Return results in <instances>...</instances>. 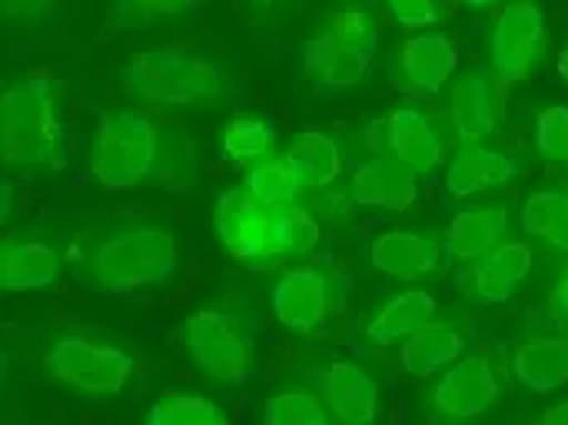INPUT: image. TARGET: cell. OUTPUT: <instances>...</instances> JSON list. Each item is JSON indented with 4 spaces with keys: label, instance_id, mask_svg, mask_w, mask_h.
<instances>
[{
    "label": "cell",
    "instance_id": "27",
    "mask_svg": "<svg viewBox=\"0 0 568 425\" xmlns=\"http://www.w3.org/2000/svg\"><path fill=\"white\" fill-rule=\"evenodd\" d=\"M273 136H276V127L270 120H263V117H233L223 127L220 146H223L230 163L243 166V163L270 156Z\"/></svg>",
    "mask_w": 568,
    "mask_h": 425
},
{
    "label": "cell",
    "instance_id": "23",
    "mask_svg": "<svg viewBox=\"0 0 568 425\" xmlns=\"http://www.w3.org/2000/svg\"><path fill=\"white\" fill-rule=\"evenodd\" d=\"M513 373L536 396L562 389L568 386V340L542 336L526 343L513 360Z\"/></svg>",
    "mask_w": 568,
    "mask_h": 425
},
{
    "label": "cell",
    "instance_id": "13",
    "mask_svg": "<svg viewBox=\"0 0 568 425\" xmlns=\"http://www.w3.org/2000/svg\"><path fill=\"white\" fill-rule=\"evenodd\" d=\"M349 193L359 206L376 210H409L419 200V176L396 156L376 153L363 166H356Z\"/></svg>",
    "mask_w": 568,
    "mask_h": 425
},
{
    "label": "cell",
    "instance_id": "20",
    "mask_svg": "<svg viewBox=\"0 0 568 425\" xmlns=\"http://www.w3.org/2000/svg\"><path fill=\"white\" fill-rule=\"evenodd\" d=\"M323 393H326L333 416L343 423H373L379 413V389L373 376L356 363H346V360L333 363L326 370Z\"/></svg>",
    "mask_w": 568,
    "mask_h": 425
},
{
    "label": "cell",
    "instance_id": "4",
    "mask_svg": "<svg viewBox=\"0 0 568 425\" xmlns=\"http://www.w3.org/2000/svg\"><path fill=\"white\" fill-rule=\"evenodd\" d=\"M180 266V250L170 230L120 226L90 246L80 273L90 286L106 293H133L166 280Z\"/></svg>",
    "mask_w": 568,
    "mask_h": 425
},
{
    "label": "cell",
    "instance_id": "10",
    "mask_svg": "<svg viewBox=\"0 0 568 425\" xmlns=\"http://www.w3.org/2000/svg\"><path fill=\"white\" fill-rule=\"evenodd\" d=\"M506 110V83L493 67H473L449 93V120L463 143H483L496 133Z\"/></svg>",
    "mask_w": 568,
    "mask_h": 425
},
{
    "label": "cell",
    "instance_id": "7",
    "mask_svg": "<svg viewBox=\"0 0 568 425\" xmlns=\"http://www.w3.org/2000/svg\"><path fill=\"white\" fill-rule=\"evenodd\" d=\"M43 370L53 383H63L77 393L120 396L126 389L136 363L130 353H123L116 346L93 343L87 336H63L47 350Z\"/></svg>",
    "mask_w": 568,
    "mask_h": 425
},
{
    "label": "cell",
    "instance_id": "1",
    "mask_svg": "<svg viewBox=\"0 0 568 425\" xmlns=\"http://www.w3.org/2000/svg\"><path fill=\"white\" fill-rule=\"evenodd\" d=\"M216 236L240 263L306 256L320 243V223L296 203H263L246 186H230L216 200Z\"/></svg>",
    "mask_w": 568,
    "mask_h": 425
},
{
    "label": "cell",
    "instance_id": "15",
    "mask_svg": "<svg viewBox=\"0 0 568 425\" xmlns=\"http://www.w3.org/2000/svg\"><path fill=\"white\" fill-rule=\"evenodd\" d=\"M383 143L396 160H403L416 176H429L443 163V140L433 120L416 107H399L389 120H383Z\"/></svg>",
    "mask_w": 568,
    "mask_h": 425
},
{
    "label": "cell",
    "instance_id": "2",
    "mask_svg": "<svg viewBox=\"0 0 568 425\" xmlns=\"http://www.w3.org/2000/svg\"><path fill=\"white\" fill-rule=\"evenodd\" d=\"M0 153L13 170H60L70 160L67 127L53 107V77L30 70L0 97Z\"/></svg>",
    "mask_w": 568,
    "mask_h": 425
},
{
    "label": "cell",
    "instance_id": "22",
    "mask_svg": "<svg viewBox=\"0 0 568 425\" xmlns=\"http://www.w3.org/2000/svg\"><path fill=\"white\" fill-rule=\"evenodd\" d=\"M60 253L47 243H3L0 250V286L7 293L43 290L60 276Z\"/></svg>",
    "mask_w": 568,
    "mask_h": 425
},
{
    "label": "cell",
    "instance_id": "25",
    "mask_svg": "<svg viewBox=\"0 0 568 425\" xmlns=\"http://www.w3.org/2000/svg\"><path fill=\"white\" fill-rule=\"evenodd\" d=\"M303 190H320V186H329L339 170H343V156H339V146L333 136L326 133H303L290 143L286 150Z\"/></svg>",
    "mask_w": 568,
    "mask_h": 425
},
{
    "label": "cell",
    "instance_id": "36",
    "mask_svg": "<svg viewBox=\"0 0 568 425\" xmlns=\"http://www.w3.org/2000/svg\"><path fill=\"white\" fill-rule=\"evenodd\" d=\"M539 423L542 425H568V403H559V406L546 409V413L539 416Z\"/></svg>",
    "mask_w": 568,
    "mask_h": 425
},
{
    "label": "cell",
    "instance_id": "39",
    "mask_svg": "<svg viewBox=\"0 0 568 425\" xmlns=\"http://www.w3.org/2000/svg\"><path fill=\"white\" fill-rule=\"evenodd\" d=\"M246 3H250V7H273L276 0H246Z\"/></svg>",
    "mask_w": 568,
    "mask_h": 425
},
{
    "label": "cell",
    "instance_id": "34",
    "mask_svg": "<svg viewBox=\"0 0 568 425\" xmlns=\"http://www.w3.org/2000/svg\"><path fill=\"white\" fill-rule=\"evenodd\" d=\"M150 7L156 17H163V13H186L196 7V0H150Z\"/></svg>",
    "mask_w": 568,
    "mask_h": 425
},
{
    "label": "cell",
    "instance_id": "17",
    "mask_svg": "<svg viewBox=\"0 0 568 425\" xmlns=\"http://www.w3.org/2000/svg\"><path fill=\"white\" fill-rule=\"evenodd\" d=\"M459 67V43L443 30H423L403 43V73L416 93H439Z\"/></svg>",
    "mask_w": 568,
    "mask_h": 425
},
{
    "label": "cell",
    "instance_id": "26",
    "mask_svg": "<svg viewBox=\"0 0 568 425\" xmlns=\"http://www.w3.org/2000/svg\"><path fill=\"white\" fill-rule=\"evenodd\" d=\"M523 230L529 236L549 240L552 246L568 250V193L539 190L523 206Z\"/></svg>",
    "mask_w": 568,
    "mask_h": 425
},
{
    "label": "cell",
    "instance_id": "12",
    "mask_svg": "<svg viewBox=\"0 0 568 425\" xmlns=\"http://www.w3.org/2000/svg\"><path fill=\"white\" fill-rule=\"evenodd\" d=\"M499 399L493 363L483 356L456 360L433 389V406L446 419H476Z\"/></svg>",
    "mask_w": 568,
    "mask_h": 425
},
{
    "label": "cell",
    "instance_id": "6",
    "mask_svg": "<svg viewBox=\"0 0 568 425\" xmlns=\"http://www.w3.org/2000/svg\"><path fill=\"white\" fill-rule=\"evenodd\" d=\"M379 27L376 17L366 10L336 13L316 37L300 47L303 70L316 77L323 90H349L356 87L376 53Z\"/></svg>",
    "mask_w": 568,
    "mask_h": 425
},
{
    "label": "cell",
    "instance_id": "37",
    "mask_svg": "<svg viewBox=\"0 0 568 425\" xmlns=\"http://www.w3.org/2000/svg\"><path fill=\"white\" fill-rule=\"evenodd\" d=\"M559 77L568 83V43H566V50L559 53Z\"/></svg>",
    "mask_w": 568,
    "mask_h": 425
},
{
    "label": "cell",
    "instance_id": "38",
    "mask_svg": "<svg viewBox=\"0 0 568 425\" xmlns=\"http://www.w3.org/2000/svg\"><path fill=\"white\" fill-rule=\"evenodd\" d=\"M463 3H469V7H493L496 0H463Z\"/></svg>",
    "mask_w": 568,
    "mask_h": 425
},
{
    "label": "cell",
    "instance_id": "14",
    "mask_svg": "<svg viewBox=\"0 0 568 425\" xmlns=\"http://www.w3.org/2000/svg\"><path fill=\"white\" fill-rule=\"evenodd\" d=\"M529 273H532V250L526 243L513 240V243H499L486 256H479L466 273V286H469L473 300H479L486 306H499L516 296V286Z\"/></svg>",
    "mask_w": 568,
    "mask_h": 425
},
{
    "label": "cell",
    "instance_id": "21",
    "mask_svg": "<svg viewBox=\"0 0 568 425\" xmlns=\"http://www.w3.org/2000/svg\"><path fill=\"white\" fill-rule=\"evenodd\" d=\"M463 350H466V340L459 330L446 326V323H426L423 330H416L413 336L403 340L399 346V360L406 366L409 376H419V380H433L436 373L449 370L456 360H463Z\"/></svg>",
    "mask_w": 568,
    "mask_h": 425
},
{
    "label": "cell",
    "instance_id": "18",
    "mask_svg": "<svg viewBox=\"0 0 568 425\" xmlns=\"http://www.w3.org/2000/svg\"><path fill=\"white\" fill-rule=\"evenodd\" d=\"M509 213L503 203H479L463 210L446 230V253L459 263H476L506 240Z\"/></svg>",
    "mask_w": 568,
    "mask_h": 425
},
{
    "label": "cell",
    "instance_id": "16",
    "mask_svg": "<svg viewBox=\"0 0 568 425\" xmlns=\"http://www.w3.org/2000/svg\"><path fill=\"white\" fill-rule=\"evenodd\" d=\"M369 263L396 280H423L439 270L443 263V246L423 233L413 230H389L379 233L369 246Z\"/></svg>",
    "mask_w": 568,
    "mask_h": 425
},
{
    "label": "cell",
    "instance_id": "29",
    "mask_svg": "<svg viewBox=\"0 0 568 425\" xmlns=\"http://www.w3.org/2000/svg\"><path fill=\"white\" fill-rule=\"evenodd\" d=\"M243 186H246L253 196H260L263 203H296V196L303 193V183H300V176H296V170H293L286 150L276 153V156L260 160V163L250 170V176H246Z\"/></svg>",
    "mask_w": 568,
    "mask_h": 425
},
{
    "label": "cell",
    "instance_id": "24",
    "mask_svg": "<svg viewBox=\"0 0 568 425\" xmlns=\"http://www.w3.org/2000/svg\"><path fill=\"white\" fill-rule=\"evenodd\" d=\"M436 320V300L426 290H406L399 296H393L369 323L366 336L379 346H393L403 343L406 336H413L416 330H423L426 323Z\"/></svg>",
    "mask_w": 568,
    "mask_h": 425
},
{
    "label": "cell",
    "instance_id": "5",
    "mask_svg": "<svg viewBox=\"0 0 568 425\" xmlns=\"http://www.w3.org/2000/svg\"><path fill=\"white\" fill-rule=\"evenodd\" d=\"M120 77L130 97L156 107H186L226 87V70L190 47H146L126 60Z\"/></svg>",
    "mask_w": 568,
    "mask_h": 425
},
{
    "label": "cell",
    "instance_id": "3",
    "mask_svg": "<svg viewBox=\"0 0 568 425\" xmlns=\"http://www.w3.org/2000/svg\"><path fill=\"white\" fill-rule=\"evenodd\" d=\"M173 170L170 136L143 113L120 110L97 123L90 146V173L103 190H133L143 180Z\"/></svg>",
    "mask_w": 568,
    "mask_h": 425
},
{
    "label": "cell",
    "instance_id": "31",
    "mask_svg": "<svg viewBox=\"0 0 568 425\" xmlns=\"http://www.w3.org/2000/svg\"><path fill=\"white\" fill-rule=\"evenodd\" d=\"M536 150L552 160V163H568V107L556 103L546 107L536 117Z\"/></svg>",
    "mask_w": 568,
    "mask_h": 425
},
{
    "label": "cell",
    "instance_id": "32",
    "mask_svg": "<svg viewBox=\"0 0 568 425\" xmlns=\"http://www.w3.org/2000/svg\"><path fill=\"white\" fill-rule=\"evenodd\" d=\"M0 10L13 23H40L53 27L63 13V0H0Z\"/></svg>",
    "mask_w": 568,
    "mask_h": 425
},
{
    "label": "cell",
    "instance_id": "35",
    "mask_svg": "<svg viewBox=\"0 0 568 425\" xmlns=\"http://www.w3.org/2000/svg\"><path fill=\"white\" fill-rule=\"evenodd\" d=\"M552 313H556L559 320H568V273L559 280V286H556V293H552Z\"/></svg>",
    "mask_w": 568,
    "mask_h": 425
},
{
    "label": "cell",
    "instance_id": "33",
    "mask_svg": "<svg viewBox=\"0 0 568 425\" xmlns=\"http://www.w3.org/2000/svg\"><path fill=\"white\" fill-rule=\"evenodd\" d=\"M389 10L403 27H433L439 20V0H389Z\"/></svg>",
    "mask_w": 568,
    "mask_h": 425
},
{
    "label": "cell",
    "instance_id": "30",
    "mask_svg": "<svg viewBox=\"0 0 568 425\" xmlns=\"http://www.w3.org/2000/svg\"><path fill=\"white\" fill-rule=\"evenodd\" d=\"M266 425H323L326 409L310 393H280L263 406Z\"/></svg>",
    "mask_w": 568,
    "mask_h": 425
},
{
    "label": "cell",
    "instance_id": "19",
    "mask_svg": "<svg viewBox=\"0 0 568 425\" xmlns=\"http://www.w3.org/2000/svg\"><path fill=\"white\" fill-rule=\"evenodd\" d=\"M513 176H516V163L506 153L489 150L483 143H466L446 170V193L453 200H466L483 190H496Z\"/></svg>",
    "mask_w": 568,
    "mask_h": 425
},
{
    "label": "cell",
    "instance_id": "8",
    "mask_svg": "<svg viewBox=\"0 0 568 425\" xmlns=\"http://www.w3.org/2000/svg\"><path fill=\"white\" fill-rule=\"evenodd\" d=\"M183 343L200 373L223 386H240L253 370V340L236 316L200 310L183 326Z\"/></svg>",
    "mask_w": 568,
    "mask_h": 425
},
{
    "label": "cell",
    "instance_id": "9",
    "mask_svg": "<svg viewBox=\"0 0 568 425\" xmlns=\"http://www.w3.org/2000/svg\"><path fill=\"white\" fill-rule=\"evenodd\" d=\"M542 40H546V13H542V7H536L532 0L509 3L499 13L493 40H489V63H493L496 77L506 87L526 83L536 60H539Z\"/></svg>",
    "mask_w": 568,
    "mask_h": 425
},
{
    "label": "cell",
    "instance_id": "28",
    "mask_svg": "<svg viewBox=\"0 0 568 425\" xmlns=\"http://www.w3.org/2000/svg\"><path fill=\"white\" fill-rule=\"evenodd\" d=\"M150 425H226V413L200 393H163L146 413Z\"/></svg>",
    "mask_w": 568,
    "mask_h": 425
},
{
    "label": "cell",
    "instance_id": "11",
    "mask_svg": "<svg viewBox=\"0 0 568 425\" xmlns=\"http://www.w3.org/2000/svg\"><path fill=\"white\" fill-rule=\"evenodd\" d=\"M270 306L286 330L316 333L329 316V283L316 266H293L270 290Z\"/></svg>",
    "mask_w": 568,
    "mask_h": 425
}]
</instances>
